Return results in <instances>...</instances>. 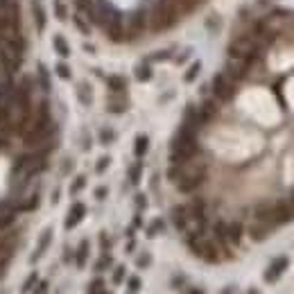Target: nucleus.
Listing matches in <instances>:
<instances>
[{
    "instance_id": "nucleus-42",
    "label": "nucleus",
    "mask_w": 294,
    "mask_h": 294,
    "mask_svg": "<svg viewBox=\"0 0 294 294\" xmlns=\"http://www.w3.org/2000/svg\"><path fill=\"white\" fill-rule=\"evenodd\" d=\"M95 197H97V199H104V197H107V188H104V186L97 188V190H95Z\"/></svg>"
},
{
    "instance_id": "nucleus-5",
    "label": "nucleus",
    "mask_w": 294,
    "mask_h": 294,
    "mask_svg": "<svg viewBox=\"0 0 294 294\" xmlns=\"http://www.w3.org/2000/svg\"><path fill=\"white\" fill-rule=\"evenodd\" d=\"M213 95L222 102H229L231 97L235 95V86L233 80H231L226 73H219V75L213 77Z\"/></svg>"
},
{
    "instance_id": "nucleus-31",
    "label": "nucleus",
    "mask_w": 294,
    "mask_h": 294,
    "mask_svg": "<svg viewBox=\"0 0 294 294\" xmlns=\"http://www.w3.org/2000/svg\"><path fill=\"white\" fill-rule=\"evenodd\" d=\"M102 288H104L102 278H95V281L91 283V290H88V294H102Z\"/></svg>"
},
{
    "instance_id": "nucleus-16",
    "label": "nucleus",
    "mask_w": 294,
    "mask_h": 294,
    "mask_svg": "<svg viewBox=\"0 0 294 294\" xmlns=\"http://www.w3.org/2000/svg\"><path fill=\"white\" fill-rule=\"evenodd\" d=\"M107 84H109V88H111L113 93H123L125 88H127V80H125L123 75H111L107 80Z\"/></svg>"
},
{
    "instance_id": "nucleus-38",
    "label": "nucleus",
    "mask_w": 294,
    "mask_h": 294,
    "mask_svg": "<svg viewBox=\"0 0 294 294\" xmlns=\"http://www.w3.org/2000/svg\"><path fill=\"white\" fill-rule=\"evenodd\" d=\"M109 265H111V256H104V258H100V260H97L95 267L97 269H104V267H109Z\"/></svg>"
},
{
    "instance_id": "nucleus-11",
    "label": "nucleus",
    "mask_w": 294,
    "mask_h": 294,
    "mask_svg": "<svg viewBox=\"0 0 294 294\" xmlns=\"http://www.w3.org/2000/svg\"><path fill=\"white\" fill-rule=\"evenodd\" d=\"M172 222H174V226L176 229H186V224H188V210H186V206H176L174 210H172Z\"/></svg>"
},
{
    "instance_id": "nucleus-46",
    "label": "nucleus",
    "mask_w": 294,
    "mask_h": 294,
    "mask_svg": "<svg viewBox=\"0 0 294 294\" xmlns=\"http://www.w3.org/2000/svg\"><path fill=\"white\" fill-rule=\"evenodd\" d=\"M188 294H204V292H202V290H197V288H190V290H188Z\"/></svg>"
},
{
    "instance_id": "nucleus-47",
    "label": "nucleus",
    "mask_w": 294,
    "mask_h": 294,
    "mask_svg": "<svg viewBox=\"0 0 294 294\" xmlns=\"http://www.w3.org/2000/svg\"><path fill=\"white\" fill-rule=\"evenodd\" d=\"M247 294H260V292H258V290H249V292H247Z\"/></svg>"
},
{
    "instance_id": "nucleus-45",
    "label": "nucleus",
    "mask_w": 294,
    "mask_h": 294,
    "mask_svg": "<svg viewBox=\"0 0 294 294\" xmlns=\"http://www.w3.org/2000/svg\"><path fill=\"white\" fill-rule=\"evenodd\" d=\"M5 267H7V262H5V260H0V276L5 274Z\"/></svg>"
},
{
    "instance_id": "nucleus-23",
    "label": "nucleus",
    "mask_w": 294,
    "mask_h": 294,
    "mask_svg": "<svg viewBox=\"0 0 294 294\" xmlns=\"http://www.w3.org/2000/svg\"><path fill=\"white\" fill-rule=\"evenodd\" d=\"M54 50H57L59 54H64V57H68L70 54L68 43H66V39H61V37H54Z\"/></svg>"
},
{
    "instance_id": "nucleus-1",
    "label": "nucleus",
    "mask_w": 294,
    "mask_h": 294,
    "mask_svg": "<svg viewBox=\"0 0 294 294\" xmlns=\"http://www.w3.org/2000/svg\"><path fill=\"white\" fill-rule=\"evenodd\" d=\"M179 11L172 5V0H156V5L152 7V16H150V25L154 32H166L179 21Z\"/></svg>"
},
{
    "instance_id": "nucleus-27",
    "label": "nucleus",
    "mask_w": 294,
    "mask_h": 294,
    "mask_svg": "<svg viewBox=\"0 0 294 294\" xmlns=\"http://www.w3.org/2000/svg\"><path fill=\"white\" fill-rule=\"evenodd\" d=\"M159 231H163V219H154L150 224V229H147V235L154 238V235H159Z\"/></svg>"
},
{
    "instance_id": "nucleus-19",
    "label": "nucleus",
    "mask_w": 294,
    "mask_h": 294,
    "mask_svg": "<svg viewBox=\"0 0 294 294\" xmlns=\"http://www.w3.org/2000/svg\"><path fill=\"white\" fill-rule=\"evenodd\" d=\"M32 14H34V18H37L39 30H43V25H45V16H43V9H41V5H39V0H34L32 2Z\"/></svg>"
},
{
    "instance_id": "nucleus-20",
    "label": "nucleus",
    "mask_w": 294,
    "mask_h": 294,
    "mask_svg": "<svg viewBox=\"0 0 294 294\" xmlns=\"http://www.w3.org/2000/svg\"><path fill=\"white\" fill-rule=\"evenodd\" d=\"M77 95H80V102H84V104H91V100H93L91 86H88V84H82L80 88H77Z\"/></svg>"
},
{
    "instance_id": "nucleus-13",
    "label": "nucleus",
    "mask_w": 294,
    "mask_h": 294,
    "mask_svg": "<svg viewBox=\"0 0 294 294\" xmlns=\"http://www.w3.org/2000/svg\"><path fill=\"white\" fill-rule=\"evenodd\" d=\"M272 229H274L272 224L258 222V224H253V226H252V231H249V233H252V238H253V240H265V238H267V235L272 233Z\"/></svg>"
},
{
    "instance_id": "nucleus-35",
    "label": "nucleus",
    "mask_w": 294,
    "mask_h": 294,
    "mask_svg": "<svg viewBox=\"0 0 294 294\" xmlns=\"http://www.w3.org/2000/svg\"><path fill=\"white\" fill-rule=\"evenodd\" d=\"M57 73H59V77H64V80H68V77H70V68L66 64H59L57 66Z\"/></svg>"
},
{
    "instance_id": "nucleus-25",
    "label": "nucleus",
    "mask_w": 294,
    "mask_h": 294,
    "mask_svg": "<svg viewBox=\"0 0 294 294\" xmlns=\"http://www.w3.org/2000/svg\"><path fill=\"white\" fill-rule=\"evenodd\" d=\"M140 172H143V166H140V163H136V166L129 168V181L138 183L140 181Z\"/></svg>"
},
{
    "instance_id": "nucleus-34",
    "label": "nucleus",
    "mask_w": 294,
    "mask_h": 294,
    "mask_svg": "<svg viewBox=\"0 0 294 294\" xmlns=\"http://www.w3.org/2000/svg\"><path fill=\"white\" fill-rule=\"evenodd\" d=\"M100 140H102L104 145H107V143H111V140H113V131H111V129H102Z\"/></svg>"
},
{
    "instance_id": "nucleus-10",
    "label": "nucleus",
    "mask_w": 294,
    "mask_h": 294,
    "mask_svg": "<svg viewBox=\"0 0 294 294\" xmlns=\"http://www.w3.org/2000/svg\"><path fill=\"white\" fill-rule=\"evenodd\" d=\"M215 113H217V107H215V102L213 100H206L202 104V107L197 109V116H199V123H209L210 118H215Z\"/></svg>"
},
{
    "instance_id": "nucleus-43",
    "label": "nucleus",
    "mask_w": 294,
    "mask_h": 294,
    "mask_svg": "<svg viewBox=\"0 0 294 294\" xmlns=\"http://www.w3.org/2000/svg\"><path fill=\"white\" fill-rule=\"evenodd\" d=\"M136 204H138L140 209H145V204H147V202H145V197H143V195H138V197H136Z\"/></svg>"
},
{
    "instance_id": "nucleus-9",
    "label": "nucleus",
    "mask_w": 294,
    "mask_h": 294,
    "mask_svg": "<svg viewBox=\"0 0 294 294\" xmlns=\"http://www.w3.org/2000/svg\"><path fill=\"white\" fill-rule=\"evenodd\" d=\"M256 219L258 222H265V224H276L274 222V204H260L256 209Z\"/></svg>"
},
{
    "instance_id": "nucleus-7",
    "label": "nucleus",
    "mask_w": 294,
    "mask_h": 294,
    "mask_svg": "<svg viewBox=\"0 0 294 294\" xmlns=\"http://www.w3.org/2000/svg\"><path fill=\"white\" fill-rule=\"evenodd\" d=\"M288 265H290V260L285 256H278L276 260L272 262V265H269V269L267 272H265V281H269V283H274V281H276L278 276H281V274L285 272V269H288Z\"/></svg>"
},
{
    "instance_id": "nucleus-29",
    "label": "nucleus",
    "mask_w": 294,
    "mask_h": 294,
    "mask_svg": "<svg viewBox=\"0 0 294 294\" xmlns=\"http://www.w3.org/2000/svg\"><path fill=\"white\" fill-rule=\"evenodd\" d=\"M84 186H86V179H84V176H77L75 181H73V186H70V193H73V195L80 193V190H82Z\"/></svg>"
},
{
    "instance_id": "nucleus-37",
    "label": "nucleus",
    "mask_w": 294,
    "mask_h": 294,
    "mask_svg": "<svg viewBox=\"0 0 294 294\" xmlns=\"http://www.w3.org/2000/svg\"><path fill=\"white\" fill-rule=\"evenodd\" d=\"M123 278H125V267H118L116 272H113V283H123Z\"/></svg>"
},
{
    "instance_id": "nucleus-33",
    "label": "nucleus",
    "mask_w": 294,
    "mask_h": 294,
    "mask_svg": "<svg viewBox=\"0 0 294 294\" xmlns=\"http://www.w3.org/2000/svg\"><path fill=\"white\" fill-rule=\"evenodd\" d=\"M109 163H111V159H109V156H102L100 161H97V166H95V170L97 172H104L109 168Z\"/></svg>"
},
{
    "instance_id": "nucleus-18",
    "label": "nucleus",
    "mask_w": 294,
    "mask_h": 294,
    "mask_svg": "<svg viewBox=\"0 0 294 294\" xmlns=\"http://www.w3.org/2000/svg\"><path fill=\"white\" fill-rule=\"evenodd\" d=\"M14 219H16V215L11 213V210H0V231L14 224Z\"/></svg>"
},
{
    "instance_id": "nucleus-2",
    "label": "nucleus",
    "mask_w": 294,
    "mask_h": 294,
    "mask_svg": "<svg viewBox=\"0 0 294 294\" xmlns=\"http://www.w3.org/2000/svg\"><path fill=\"white\" fill-rule=\"evenodd\" d=\"M258 52H260V45L256 43L253 37H240L229 45V57L238 59V61H247L249 66L258 57Z\"/></svg>"
},
{
    "instance_id": "nucleus-30",
    "label": "nucleus",
    "mask_w": 294,
    "mask_h": 294,
    "mask_svg": "<svg viewBox=\"0 0 294 294\" xmlns=\"http://www.w3.org/2000/svg\"><path fill=\"white\" fill-rule=\"evenodd\" d=\"M34 285H37V274H32V276H30V278H27V281H25V283H23L21 292H23V294H27V292H30V290L34 288Z\"/></svg>"
},
{
    "instance_id": "nucleus-3",
    "label": "nucleus",
    "mask_w": 294,
    "mask_h": 294,
    "mask_svg": "<svg viewBox=\"0 0 294 294\" xmlns=\"http://www.w3.org/2000/svg\"><path fill=\"white\" fill-rule=\"evenodd\" d=\"M188 247L193 249L195 256L204 258V260H209V262H217L219 260V253H217V247H215V242L204 240L199 233L188 235Z\"/></svg>"
},
{
    "instance_id": "nucleus-12",
    "label": "nucleus",
    "mask_w": 294,
    "mask_h": 294,
    "mask_svg": "<svg viewBox=\"0 0 294 294\" xmlns=\"http://www.w3.org/2000/svg\"><path fill=\"white\" fill-rule=\"evenodd\" d=\"M172 5L176 7L179 16H186V14H193L195 7H197L199 2H197V0H172Z\"/></svg>"
},
{
    "instance_id": "nucleus-14",
    "label": "nucleus",
    "mask_w": 294,
    "mask_h": 294,
    "mask_svg": "<svg viewBox=\"0 0 294 294\" xmlns=\"http://www.w3.org/2000/svg\"><path fill=\"white\" fill-rule=\"evenodd\" d=\"M226 238H229V242H233V245H240V238H242V224L240 222H233V224L226 226Z\"/></svg>"
},
{
    "instance_id": "nucleus-39",
    "label": "nucleus",
    "mask_w": 294,
    "mask_h": 294,
    "mask_svg": "<svg viewBox=\"0 0 294 294\" xmlns=\"http://www.w3.org/2000/svg\"><path fill=\"white\" fill-rule=\"evenodd\" d=\"M150 260H152L150 253H143V256L138 258V267H147V265H150Z\"/></svg>"
},
{
    "instance_id": "nucleus-22",
    "label": "nucleus",
    "mask_w": 294,
    "mask_h": 294,
    "mask_svg": "<svg viewBox=\"0 0 294 294\" xmlns=\"http://www.w3.org/2000/svg\"><path fill=\"white\" fill-rule=\"evenodd\" d=\"M86 256H88V240H82L80 249H77V265H80V267H84Z\"/></svg>"
},
{
    "instance_id": "nucleus-21",
    "label": "nucleus",
    "mask_w": 294,
    "mask_h": 294,
    "mask_svg": "<svg viewBox=\"0 0 294 294\" xmlns=\"http://www.w3.org/2000/svg\"><path fill=\"white\" fill-rule=\"evenodd\" d=\"M150 77H152V68H150V64H140L138 68H136V80L147 82Z\"/></svg>"
},
{
    "instance_id": "nucleus-32",
    "label": "nucleus",
    "mask_w": 294,
    "mask_h": 294,
    "mask_svg": "<svg viewBox=\"0 0 294 294\" xmlns=\"http://www.w3.org/2000/svg\"><path fill=\"white\" fill-rule=\"evenodd\" d=\"M172 54V50H163V52H156V54H152L147 61H163V59H168Z\"/></svg>"
},
{
    "instance_id": "nucleus-26",
    "label": "nucleus",
    "mask_w": 294,
    "mask_h": 294,
    "mask_svg": "<svg viewBox=\"0 0 294 294\" xmlns=\"http://www.w3.org/2000/svg\"><path fill=\"white\" fill-rule=\"evenodd\" d=\"M39 206V195L34 193L32 197H30V202H23V204H18V209L21 210H34Z\"/></svg>"
},
{
    "instance_id": "nucleus-8",
    "label": "nucleus",
    "mask_w": 294,
    "mask_h": 294,
    "mask_svg": "<svg viewBox=\"0 0 294 294\" xmlns=\"http://www.w3.org/2000/svg\"><path fill=\"white\" fill-rule=\"evenodd\" d=\"M84 215H86V206L84 204H75V206L70 209L68 217H66V229H75L82 219H84Z\"/></svg>"
},
{
    "instance_id": "nucleus-41",
    "label": "nucleus",
    "mask_w": 294,
    "mask_h": 294,
    "mask_svg": "<svg viewBox=\"0 0 294 294\" xmlns=\"http://www.w3.org/2000/svg\"><path fill=\"white\" fill-rule=\"evenodd\" d=\"M48 292V283H37V290H34V294H45Z\"/></svg>"
},
{
    "instance_id": "nucleus-28",
    "label": "nucleus",
    "mask_w": 294,
    "mask_h": 294,
    "mask_svg": "<svg viewBox=\"0 0 294 294\" xmlns=\"http://www.w3.org/2000/svg\"><path fill=\"white\" fill-rule=\"evenodd\" d=\"M109 111H111V113L127 111V102H111V104H109Z\"/></svg>"
},
{
    "instance_id": "nucleus-40",
    "label": "nucleus",
    "mask_w": 294,
    "mask_h": 294,
    "mask_svg": "<svg viewBox=\"0 0 294 294\" xmlns=\"http://www.w3.org/2000/svg\"><path fill=\"white\" fill-rule=\"evenodd\" d=\"M54 7H57V16H59V18H66V7L61 5L59 0H57V2H54Z\"/></svg>"
},
{
    "instance_id": "nucleus-24",
    "label": "nucleus",
    "mask_w": 294,
    "mask_h": 294,
    "mask_svg": "<svg viewBox=\"0 0 294 294\" xmlns=\"http://www.w3.org/2000/svg\"><path fill=\"white\" fill-rule=\"evenodd\" d=\"M199 70H202V61H195V64L190 66V68H188V73H186V75H183V80H186L188 84H190V82H193L195 77L199 75Z\"/></svg>"
},
{
    "instance_id": "nucleus-17",
    "label": "nucleus",
    "mask_w": 294,
    "mask_h": 294,
    "mask_svg": "<svg viewBox=\"0 0 294 294\" xmlns=\"http://www.w3.org/2000/svg\"><path fill=\"white\" fill-rule=\"evenodd\" d=\"M50 240H52V229H48L45 233L41 235V240H39V247H37V252H34L32 260H39V258H41V253L45 252V247L50 245Z\"/></svg>"
},
{
    "instance_id": "nucleus-44",
    "label": "nucleus",
    "mask_w": 294,
    "mask_h": 294,
    "mask_svg": "<svg viewBox=\"0 0 294 294\" xmlns=\"http://www.w3.org/2000/svg\"><path fill=\"white\" fill-rule=\"evenodd\" d=\"M5 252H7V242L0 240V253H5Z\"/></svg>"
},
{
    "instance_id": "nucleus-6",
    "label": "nucleus",
    "mask_w": 294,
    "mask_h": 294,
    "mask_svg": "<svg viewBox=\"0 0 294 294\" xmlns=\"http://www.w3.org/2000/svg\"><path fill=\"white\" fill-rule=\"evenodd\" d=\"M292 217H294V209L290 202L274 204V222H276V224H285V222H290Z\"/></svg>"
},
{
    "instance_id": "nucleus-36",
    "label": "nucleus",
    "mask_w": 294,
    "mask_h": 294,
    "mask_svg": "<svg viewBox=\"0 0 294 294\" xmlns=\"http://www.w3.org/2000/svg\"><path fill=\"white\" fill-rule=\"evenodd\" d=\"M129 290H131V292H138V290H140V278L138 276L129 278Z\"/></svg>"
},
{
    "instance_id": "nucleus-15",
    "label": "nucleus",
    "mask_w": 294,
    "mask_h": 294,
    "mask_svg": "<svg viewBox=\"0 0 294 294\" xmlns=\"http://www.w3.org/2000/svg\"><path fill=\"white\" fill-rule=\"evenodd\" d=\"M147 147H150V138H147L145 134L136 136V140H134V154L138 156V159L147 154Z\"/></svg>"
},
{
    "instance_id": "nucleus-4",
    "label": "nucleus",
    "mask_w": 294,
    "mask_h": 294,
    "mask_svg": "<svg viewBox=\"0 0 294 294\" xmlns=\"http://www.w3.org/2000/svg\"><path fill=\"white\" fill-rule=\"evenodd\" d=\"M45 168V154L37 152V154H27V156H21L18 159V166H16V172H23L25 176H32L37 172H41Z\"/></svg>"
}]
</instances>
